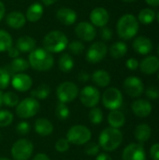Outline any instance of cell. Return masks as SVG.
<instances>
[{
	"label": "cell",
	"mask_w": 159,
	"mask_h": 160,
	"mask_svg": "<svg viewBox=\"0 0 159 160\" xmlns=\"http://www.w3.org/2000/svg\"><path fill=\"white\" fill-rule=\"evenodd\" d=\"M123 142V133L118 128H106L98 138V145L106 152L115 151Z\"/></svg>",
	"instance_id": "1"
},
{
	"label": "cell",
	"mask_w": 159,
	"mask_h": 160,
	"mask_svg": "<svg viewBox=\"0 0 159 160\" xmlns=\"http://www.w3.org/2000/svg\"><path fill=\"white\" fill-rule=\"evenodd\" d=\"M28 63L35 70L47 71L53 66V57L52 53L44 48H37L29 53Z\"/></svg>",
	"instance_id": "2"
},
{
	"label": "cell",
	"mask_w": 159,
	"mask_h": 160,
	"mask_svg": "<svg viewBox=\"0 0 159 160\" xmlns=\"http://www.w3.org/2000/svg\"><path fill=\"white\" fill-rule=\"evenodd\" d=\"M118 36L125 40L133 38L139 31V21L132 14L123 15L116 25Z\"/></svg>",
	"instance_id": "3"
},
{
	"label": "cell",
	"mask_w": 159,
	"mask_h": 160,
	"mask_svg": "<svg viewBox=\"0 0 159 160\" xmlns=\"http://www.w3.org/2000/svg\"><path fill=\"white\" fill-rule=\"evenodd\" d=\"M68 45L67 36L61 31H52L43 38V47L49 52L58 53L63 52Z\"/></svg>",
	"instance_id": "4"
},
{
	"label": "cell",
	"mask_w": 159,
	"mask_h": 160,
	"mask_svg": "<svg viewBox=\"0 0 159 160\" xmlns=\"http://www.w3.org/2000/svg\"><path fill=\"white\" fill-rule=\"evenodd\" d=\"M92 138L91 130L83 125H75L71 127L66 135V139L70 144L83 145L90 142Z\"/></svg>",
	"instance_id": "5"
},
{
	"label": "cell",
	"mask_w": 159,
	"mask_h": 160,
	"mask_svg": "<svg viewBox=\"0 0 159 160\" xmlns=\"http://www.w3.org/2000/svg\"><path fill=\"white\" fill-rule=\"evenodd\" d=\"M34 152L33 142L27 139H20L11 146V157L14 160H29Z\"/></svg>",
	"instance_id": "6"
},
{
	"label": "cell",
	"mask_w": 159,
	"mask_h": 160,
	"mask_svg": "<svg viewBox=\"0 0 159 160\" xmlns=\"http://www.w3.org/2000/svg\"><path fill=\"white\" fill-rule=\"evenodd\" d=\"M40 105L38 100L33 98H26L22 101H19L16 106V114L22 119H28L35 116L39 111Z\"/></svg>",
	"instance_id": "7"
},
{
	"label": "cell",
	"mask_w": 159,
	"mask_h": 160,
	"mask_svg": "<svg viewBox=\"0 0 159 160\" xmlns=\"http://www.w3.org/2000/svg\"><path fill=\"white\" fill-rule=\"evenodd\" d=\"M79 88L72 82H64L56 88V97L61 103H70L79 96Z\"/></svg>",
	"instance_id": "8"
},
{
	"label": "cell",
	"mask_w": 159,
	"mask_h": 160,
	"mask_svg": "<svg viewBox=\"0 0 159 160\" xmlns=\"http://www.w3.org/2000/svg\"><path fill=\"white\" fill-rule=\"evenodd\" d=\"M102 104L110 111L119 110L123 104V94L118 88L110 87L102 95Z\"/></svg>",
	"instance_id": "9"
},
{
	"label": "cell",
	"mask_w": 159,
	"mask_h": 160,
	"mask_svg": "<svg viewBox=\"0 0 159 160\" xmlns=\"http://www.w3.org/2000/svg\"><path fill=\"white\" fill-rule=\"evenodd\" d=\"M79 98L83 106L87 108H94L97 107L100 100V92L97 87L87 85L79 92Z\"/></svg>",
	"instance_id": "10"
},
{
	"label": "cell",
	"mask_w": 159,
	"mask_h": 160,
	"mask_svg": "<svg viewBox=\"0 0 159 160\" xmlns=\"http://www.w3.org/2000/svg\"><path fill=\"white\" fill-rule=\"evenodd\" d=\"M123 88L126 94L131 98H139L144 92V84L137 76L127 77L123 83Z\"/></svg>",
	"instance_id": "11"
},
{
	"label": "cell",
	"mask_w": 159,
	"mask_h": 160,
	"mask_svg": "<svg viewBox=\"0 0 159 160\" xmlns=\"http://www.w3.org/2000/svg\"><path fill=\"white\" fill-rule=\"evenodd\" d=\"M108 47L104 42H95L89 47L86 52V60L91 64L99 63L106 57Z\"/></svg>",
	"instance_id": "12"
},
{
	"label": "cell",
	"mask_w": 159,
	"mask_h": 160,
	"mask_svg": "<svg viewBox=\"0 0 159 160\" xmlns=\"http://www.w3.org/2000/svg\"><path fill=\"white\" fill-rule=\"evenodd\" d=\"M123 160H146L144 147L141 143H130L123 151Z\"/></svg>",
	"instance_id": "13"
},
{
	"label": "cell",
	"mask_w": 159,
	"mask_h": 160,
	"mask_svg": "<svg viewBox=\"0 0 159 160\" xmlns=\"http://www.w3.org/2000/svg\"><path fill=\"white\" fill-rule=\"evenodd\" d=\"M77 37L84 41H92L97 36L95 26L88 22H81L75 27Z\"/></svg>",
	"instance_id": "14"
},
{
	"label": "cell",
	"mask_w": 159,
	"mask_h": 160,
	"mask_svg": "<svg viewBox=\"0 0 159 160\" xmlns=\"http://www.w3.org/2000/svg\"><path fill=\"white\" fill-rule=\"evenodd\" d=\"M11 84L18 92H26L32 87L33 81L32 78L25 73H17L12 77Z\"/></svg>",
	"instance_id": "15"
},
{
	"label": "cell",
	"mask_w": 159,
	"mask_h": 160,
	"mask_svg": "<svg viewBox=\"0 0 159 160\" xmlns=\"http://www.w3.org/2000/svg\"><path fill=\"white\" fill-rule=\"evenodd\" d=\"M131 110L137 117L145 118V117H148L152 113L153 107H152V104L148 100L140 98V99L135 100L131 104Z\"/></svg>",
	"instance_id": "16"
},
{
	"label": "cell",
	"mask_w": 159,
	"mask_h": 160,
	"mask_svg": "<svg viewBox=\"0 0 159 160\" xmlns=\"http://www.w3.org/2000/svg\"><path fill=\"white\" fill-rule=\"evenodd\" d=\"M90 20L93 25L97 27H104L109 22L110 14L106 8L97 7L91 11Z\"/></svg>",
	"instance_id": "17"
},
{
	"label": "cell",
	"mask_w": 159,
	"mask_h": 160,
	"mask_svg": "<svg viewBox=\"0 0 159 160\" xmlns=\"http://www.w3.org/2000/svg\"><path fill=\"white\" fill-rule=\"evenodd\" d=\"M133 49L134 51L142 55H146L148 53H150L153 51V42L152 40L144 36H140L137 37L134 41H133Z\"/></svg>",
	"instance_id": "18"
},
{
	"label": "cell",
	"mask_w": 159,
	"mask_h": 160,
	"mask_svg": "<svg viewBox=\"0 0 159 160\" xmlns=\"http://www.w3.org/2000/svg\"><path fill=\"white\" fill-rule=\"evenodd\" d=\"M141 71L146 75H153L159 70V58L155 55H149L140 63Z\"/></svg>",
	"instance_id": "19"
},
{
	"label": "cell",
	"mask_w": 159,
	"mask_h": 160,
	"mask_svg": "<svg viewBox=\"0 0 159 160\" xmlns=\"http://www.w3.org/2000/svg\"><path fill=\"white\" fill-rule=\"evenodd\" d=\"M57 20L65 25H71L77 20V13L75 10L69 8H61L56 12Z\"/></svg>",
	"instance_id": "20"
},
{
	"label": "cell",
	"mask_w": 159,
	"mask_h": 160,
	"mask_svg": "<svg viewBox=\"0 0 159 160\" xmlns=\"http://www.w3.org/2000/svg\"><path fill=\"white\" fill-rule=\"evenodd\" d=\"M53 125L46 118H37L34 124L35 132L42 137L49 136L53 132Z\"/></svg>",
	"instance_id": "21"
},
{
	"label": "cell",
	"mask_w": 159,
	"mask_h": 160,
	"mask_svg": "<svg viewBox=\"0 0 159 160\" xmlns=\"http://www.w3.org/2000/svg\"><path fill=\"white\" fill-rule=\"evenodd\" d=\"M7 24L13 29H20L24 26L26 22L25 16L21 11H12L7 14L6 18Z\"/></svg>",
	"instance_id": "22"
},
{
	"label": "cell",
	"mask_w": 159,
	"mask_h": 160,
	"mask_svg": "<svg viewBox=\"0 0 159 160\" xmlns=\"http://www.w3.org/2000/svg\"><path fill=\"white\" fill-rule=\"evenodd\" d=\"M151 135H152V128L147 124H141L137 126V128H135V132H134L135 139L141 144L147 142L150 140Z\"/></svg>",
	"instance_id": "23"
},
{
	"label": "cell",
	"mask_w": 159,
	"mask_h": 160,
	"mask_svg": "<svg viewBox=\"0 0 159 160\" xmlns=\"http://www.w3.org/2000/svg\"><path fill=\"white\" fill-rule=\"evenodd\" d=\"M91 79L97 86L102 87V88L107 87L111 83V75L109 74V72L103 69L96 70L92 74Z\"/></svg>",
	"instance_id": "24"
},
{
	"label": "cell",
	"mask_w": 159,
	"mask_h": 160,
	"mask_svg": "<svg viewBox=\"0 0 159 160\" xmlns=\"http://www.w3.org/2000/svg\"><path fill=\"white\" fill-rule=\"evenodd\" d=\"M108 123H109L111 128L119 129L120 128L125 126V124H126V116L119 110L111 111V112L108 115Z\"/></svg>",
	"instance_id": "25"
},
{
	"label": "cell",
	"mask_w": 159,
	"mask_h": 160,
	"mask_svg": "<svg viewBox=\"0 0 159 160\" xmlns=\"http://www.w3.org/2000/svg\"><path fill=\"white\" fill-rule=\"evenodd\" d=\"M36 47V40L29 37V36H22L17 39L16 48L21 52H31L35 50Z\"/></svg>",
	"instance_id": "26"
},
{
	"label": "cell",
	"mask_w": 159,
	"mask_h": 160,
	"mask_svg": "<svg viewBox=\"0 0 159 160\" xmlns=\"http://www.w3.org/2000/svg\"><path fill=\"white\" fill-rule=\"evenodd\" d=\"M44 8L41 4L39 3H34L29 6V8L26 10V20H28L31 22H37L43 15Z\"/></svg>",
	"instance_id": "27"
},
{
	"label": "cell",
	"mask_w": 159,
	"mask_h": 160,
	"mask_svg": "<svg viewBox=\"0 0 159 160\" xmlns=\"http://www.w3.org/2000/svg\"><path fill=\"white\" fill-rule=\"evenodd\" d=\"M30 67L28 61H26L25 59L23 58H21V57H17V58H14L9 66H8V70L10 73H23V71L27 70L28 68Z\"/></svg>",
	"instance_id": "28"
},
{
	"label": "cell",
	"mask_w": 159,
	"mask_h": 160,
	"mask_svg": "<svg viewBox=\"0 0 159 160\" xmlns=\"http://www.w3.org/2000/svg\"><path fill=\"white\" fill-rule=\"evenodd\" d=\"M127 52V45L123 41H117L113 43L110 48V54L114 59H120L124 57Z\"/></svg>",
	"instance_id": "29"
},
{
	"label": "cell",
	"mask_w": 159,
	"mask_h": 160,
	"mask_svg": "<svg viewBox=\"0 0 159 160\" xmlns=\"http://www.w3.org/2000/svg\"><path fill=\"white\" fill-rule=\"evenodd\" d=\"M58 65H59V68L61 71L67 73V72H70L72 68H74V60L70 54L63 53L59 58Z\"/></svg>",
	"instance_id": "30"
},
{
	"label": "cell",
	"mask_w": 159,
	"mask_h": 160,
	"mask_svg": "<svg viewBox=\"0 0 159 160\" xmlns=\"http://www.w3.org/2000/svg\"><path fill=\"white\" fill-rule=\"evenodd\" d=\"M156 17H157L156 12L152 8H146L139 12L138 21L142 24H151L155 21Z\"/></svg>",
	"instance_id": "31"
},
{
	"label": "cell",
	"mask_w": 159,
	"mask_h": 160,
	"mask_svg": "<svg viewBox=\"0 0 159 160\" xmlns=\"http://www.w3.org/2000/svg\"><path fill=\"white\" fill-rule=\"evenodd\" d=\"M51 94V88L49 87L48 84L42 83L40 85H38L37 88H35L34 90L31 91L30 96L33 98L37 99H45L47 98Z\"/></svg>",
	"instance_id": "32"
},
{
	"label": "cell",
	"mask_w": 159,
	"mask_h": 160,
	"mask_svg": "<svg viewBox=\"0 0 159 160\" xmlns=\"http://www.w3.org/2000/svg\"><path fill=\"white\" fill-rule=\"evenodd\" d=\"M12 47V38L5 30H0V52H7Z\"/></svg>",
	"instance_id": "33"
},
{
	"label": "cell",
	"mask_w": 159,
	"mask_h": 160,
	"mask_svg": "<svg viewBox=\"0 0 159 160\" xmlns=\"http://www.w3.org/2000/svg\"><path fill=\"white\" fill-rule=\"evenodd\" d=\"M88 118L93 125H100L103 121V112L97 107L91 108L88 113Z\"/></svg>",
	"instance_id": "34"
},
{
	"label": "cell",
	"mask_w": 159,
	"mask_h": 160,
	"mask_svg": "<svg viewBox=\"0 0 159 160\" xmlns=\"http://www.w3.org/2000/svg\"><path fill=\"white\" fill-rule=\"evenodd\" d=\"M3 104L7 106V107H15L19 103V97L16 93L14 92H6L3 93Z\"/></svg>",
	"instance_id": "35"
},
{
	"label": "cell",
	"mask_w": 159,
	"mask_h": 160,
	"mask_svg": "<svg viewBox=\"0 0 159 160\" xmlns=\"http://www.w3.org/2000/svg\"><path fill=\"white\" fill-rule=\"evenodd\" d=\"M70 111L69 108L65 103L59 102L55 109V115L59 120H66L69 117Z\"/></svg>",
	"instance_id": "36"
},
{
	"label": "cell",
	"mask_w": 159,
	"mask_h": 160,
	"mask_svg": "<svg viewBox=\"0 0 159 160\" xmlns=\"http://www.w3.org/2000/svg\"><path fill=\"white\" fill-rule=\"evenodd\" d=\"M14 116L7 110H0V128H6L13 122Z\"/></svg>",
	"instance_id": "37"
},
{
	"label": "cell",
	"mask_w": 159,
	"mask_h": 160,
	"mask_svg": "<svg viewBox=\"0 0 159 160\" xmlns=\"http://www.w3.org/2000/svg\"><path fill=\"white\" fill-rule=\"evenodd\" d=\"M10 72L6 68H0V90L6 89L10 82Z\"/></svg>",
	"instance_id": "38"
},
{
	"label": "cell",
	"mask_w": 159,
	"mask_h": 160,
	"mask_svg": "<svg viewBox=\"0 0 159 160\" xmlns=\"http://www.w3.org/2000/svg\"><path fill=\"white\" fill-rule=\"evenodd\" d=\"M100 146L97 142H88L85 145L84 152L89 157H97L99 154Z\"/></svg>",
	"instance_id": "39"
},
{
	"label": "cell",
	"mask_w": 159,
	"mask_h": 160,
	"mask_svg": "<svg viewBox=\"0 0 159 160\" xmlns=\"http://www.w3.org/2000/svg\"><path fill=\"white\" fill-rule=\"evenodd\" d=\"M67 46H68V50L70 51V52L73 53V54H76V55L81 54L84 51V45H83V43L81 42V41H79V40L71 41Z\"/></svg>",
	"instance_id": "40"
},
{
	"label": "cell",
	"mask_w": 159,
	"mask_h": 160,
	"mask_svg": "<svg viewBox=\"0 0 159 160\" xmlns=\"http://www.w3.org/2000/svg\"><path fill=\"white\" fill-rule=\"evenodd\" d=\"M69 142H67V139L65 138H61L59 140H57V142H55V150L59 153H66L68 149H69Z\"/></svg>",
	"instance_id": "41"
},
{
	"label": "cell",
	"mask_w": 159,
	"mask_h": 160,
	"mask_svg": "<svg viewBox=\"0 0 159 160\" xmlns=\"http://www.w3.org/2000/svg\"><path fill=\"white\" fill-rule=\"evenodd\" d=\"M16 131L20 135H26L30 131V125L26 121H22L16 126Z\"/></svg>",
	"instance_id": "42"
},
{
	"label": "cell",
	"mask_w": 159,
	"mask_h": 160,
	"mask_svg": "<svg viewBox=\"0 0 159 160\" xmlns=\"http://www.w3.org/2000/svg\"><path fill=\"white\" fill-rule=\"evenodd\" d=\"M145 95L150 99H158L159 98V88L157 86H150L145 91Z\"/></svg>",
	"instance_id": "43"
},
{
	"label": "cell",
	"mask_w": 159,
	"mask_h": 160,
	"mask_svg": "<svg viewBox=\"0 0 159 160\" xmlns=\"http://www.w3.org/2000/svg\"><path fill=\"white\" fill-rule=\"evenodd\" d=\"M100 37L103 40H111L112 38V31L110 27L104 26L100 29Z\"/></svg>",
	"instance_id": "44"
},
{
	"label": "cell",
	"mask_w": 159,
	"mask_h": 160,
	"mask_svg": "<svg viewBox=\"0 0 159 160\" xmlns=\"http://www.w3.org/2000/svg\"><path fill=\"white\" fill-rule=\"evenodd\" d=\"M126 66L129 70H137L140 67V62L136 58H129L126 62Z\"/></svg>",
	"instance_id": "45"
},
{
	"label": "cell",
	"mask_w": 159,
	"mask_h": 160,
	"mask_svg": "<svg viewBox=\"0 0 159 160\" xmlns=\"http://www.w3.org/2000/svg\"><path fill=\"white\" fill-rule=\"evenodd\" d=\"M150 157L153 160H159V142L153 144L150 148Z\"/></svg>",
	"instance_id": "46"
},
{
	"label": "cell",
	"mask_w": 159,
	"mask_h": 160,
	"mask_svg": "<svg viewBox=\"0 0 159 160\" xmlns=\"http://www.w3.org/2000/svg\"><path fill=\"white\" fill-rule=\"evenodd\" d=\"M7 54H8V56L9 57H11V58H17L18 56H19V54H20V52H19V50L16 48V47H11V48H9L8 49V51H7Z\"/></svg>",
	"instance_id": "47"
},
{
	"label": "cell",
	"mask_w": 159,
	"mask_h": 160,
	"mask_svg": "<svg viewBox=\"0 0 159 160\" xmlns=\"http://www.w3.org/2000/svg\"><path fill=\"white\" fill-rule=\"evenodd\" d=\"M89 79H90V75H89L86 71H81V72L79 73V75H78V80H79L80 82H85L89 81Z\"/></svg>",
	"instance_id": "48"
},
{
	"label": "cell",
	"mask_w": 159,
	"mask_h": 160,
	"mask_svg": "<svg viewBox=\"0 0 159 160\" xmlns=\"http://www.w3.org/2000/svg\"><path fill=\"white\" fill-rule=\"evenodd\" d=\"M32 160H50V158L46 155V154H43V153H38L37 154Z\"/></svg>",
	"instance_id": "49"
},
{
	"label": "cell",
	"mask_w": 159,
	"mask_h": 160,
	"mask_svg": "<svg viewBox=\"0 0 159 160\" xmlns=\"http://www.w3.org/2000/svg\"><path fill=\"white\" fill-rule=\"evenodd\" d=\"M96 160H112V158L107 153H100L97 156Z\"/></svg>",
	"instance_id": "50"
},
{
	"label": "cell",
	"mask_w": 159,
	"mask_h": 160,
	"mask_svg": "<svg viewBox=\"0 0 159 160\" xmlns=\"http://www.w3.org/2000/svg\"><path fill=\"white\" fill-rule=\"evenodd\" d=\"M145 2L151 7H159V0H145Z\"/></svg>",
	"instance_id": "51"
},
{
	"label": "cell",
	"mask_w": 159,
	"mask_h": 160,
	"mask_svg": "<svg viewBox=\"0 0 159 160\" xmlns=\"http://www.w3.org/2000/svg\"><path fill=\"white\" fill-rule=\"evenodd\" d=\"M5 11H6L5 6H4V4L0 1V21L2 20V18H3L4 15H5Z\"/></svg>",
	"instance_id": "52"
},
{
	"label": "cell",
	"mask_w": 159,
	"mask_h": 160,
	"mask_svg": "<svg viewBox=\"0 0 159 160\" xmlns=\"http://www.w3.org/2000/svg\"><path fill=\"white\" fill-rule=\"evenodd\" d=\"M57 0H41V2L46 5V6H50V5H52L56 2Z\"/></svg>",
	"instance_id": "53"
},
{
	"label": "cell",
	"mask_w": 159,
	"mask_h": 160,
	"mask_svg": "<svg viewBox=\"0 0 159 160\" xmlns=\"http://www.w3.org/2000/svg\"><path fill=\"white\" fill-rule=\"evenodd\" d=\"M2 98H3V93L0 90V107L3 105V99H2Z\"/></svg>",
	"instance_id": "54"
},
{
	"label": "cell",
	"mask_w": 159,
	"mask_h": 160,
	"mask_svg": "<svg viewBox=\"0 0 159 160\" xmlns=\"http://www.w3.org/2000/svg\"><path fill=\"white\" fill-rule=\"evenodd\" d=\"M122 1H125V2L130 3V2H134V1H136V0H122Z\"/></svg>",
	"instance_id": "55"
},
{
	"label": "cell",
	"mask_w": 159,
	"mask_h": 160,
	"mask_svg": "<svg viewBox=\"0 0 159 160\" xmlns=\"http://www.w3.org/2000/svg\"><path fill=\"white\" fill-rule=\"evenodd\" d=\"M0 160H10L9 158H0Z\"/></svg>",
	"instance_id": "56"
},
{
	"label": "cell",
	"mask_w": 159,
	"mask_h": 160,
	"mask_svg": "<svg viewBox=\"0 0 159 160\" xmlns=\"http://www.w3.org/2000/svg\"><path fill=\"white\" fill-rule=\"evenodd\" d=\"M157 22H158V23H159V12H158V14L157 15Z\"/></svg>",
	"instance_id": "57"
},
{
	"label": "cell",
	"mask_w": 159,
	"mask_h": 160,
	"mask_svg": "<svg viewBox=\"0 0 159 160\" xmlns=\"http://www.w3.org/2000/svg\"><path fill=\"white\" fill-rule=\"evenodd\" d=\"M157 53H158V58H159V45H158V48H157Z\"/></svg>",
	"instance_id": "58"
},
{
	"label": "cell",
	"mask_w": 159,
	"mask_h": 160,
	"mask_svg": "<svg viewBox=\"0 0 159 160\" xmlns=\"http://www.w3.org/2000/svg\"><path fill=\"white\" fill-rule=\"evenodd\" d=\"M0 139H1V133H0Z\"/></svg>",
	"instance_id": "59"
},
{
	"label": "cell",
	"mask_w": 159,
	"mask_h": 160,
	"mask_svg": "<svg viewBox=\"0 0 159 160\" xmlns=\"http://www.w3.org/2000/svg\"><path fill=\"white\" fill-rule=\"evenodd\" d=\"M158 79H159V70H158Z\"/></svg>",
	"instance_id": "60"
}]
</instances>
